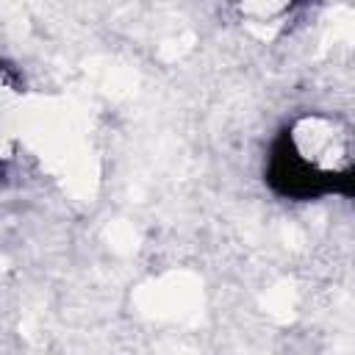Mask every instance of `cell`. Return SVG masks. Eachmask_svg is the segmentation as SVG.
I'll return each instance as SVG.
<instances>
[{
  "label": "cell",
  "mask_w": 355,
  "mask_h": 355,
  "mask_svg": "<svg viewBox=\"0 0 355 355\" xmlns=\"http://www.w3.org/2000/svg\"><path fill=\"white\" fill-rule=\"evenodd\" d=\"M266 180L269 186L291 200H313L322 194H352V169L344 172H327L311 164L308 155L300 153L294 136L283 130L277 141L272 144L269 164H266Z\"/></svg>",
  "instance_id": "6da1fadb"
}]
</instances>
